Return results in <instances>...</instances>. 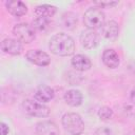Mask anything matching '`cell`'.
Returning a JSON list of instances; mask_svg holds the SVG:
<instances>
[{"mask_svg":"<svg viewBox=\"0 0 135 135\" xmlns=\"http://www.w3.org/2000/svg\"><path fill=\"white\" fill-rule=\"evenodd\" d=\"M50 51L57 56H71L75 51L74 39L64 33L55 34L49 41Z\"/></svg>","mask_w":135,"mask_h":135,"instance_id":"cell-1","label":"cell"},{"mask_svg":"<svg viewBox=\"0 0 135 135\" xmlns=\"http://www.w3.org/2000/svg\"><path fill=\"white\" fill-rule=\"evenodd\" d=\"M64 130L71 135H80L84 131V122L81 116L74 112H68L61 119Z\"/></svg>","mask_w":135,"mask_h":135,"instance_id":"cell-2","label":"cell"},{"mask_svg":"<svg viewBox=\"0 0 135 135\" xmlns=\"http://www.w3.org/2000/svg\"><path fill=\"white\" fill-rule=\"evenodd\" d=\"M105 15L98 6L90 7L83 14V24L90 30L100 28L105 22Z\"/></svg>","mask_w":135,"mask_h":135,"instance_id":"cell-3","label":"cell"},{"mask_svg":"<svg viewBox=\"0 0 135 135\" xmlns=\"http://www.w3.org/2000/svg\"><path fill=\"white\" fill-rule=\"evenodd\" d=\"M22 109L23 111L33 117H39V118H44L47 117L51 113V110L49 107L44 105L41 102L34 101L32 99H25L22 101Z\"/></svg>","mask_w":135,"mask_h":135,"instance_id":"cell-4","label":"cell"},{"mask_svg":"<svg viewBox=\"0 0 135 135\" xmlns=\"http://www.w3.org/2000/svg\"><path fill=\"white\" fill-rule=\"evenodd\" d=\"M13 34L21 43H31L35 39V30L27 23H17L13 27Z\"/></svg>","mask_w":135,"mask_h":135,"instance_id":"cell-5","label":"cell"},{"mask_svg":"<svg viewBox=\"0 0 135 135\" xmlns=\"http://www.w3.org/2000/svg\"><path fill=\"white\" fill-rule=\"evenodd\" d=\"M25 57L30 62L38 66H46L51 63V57L49 54L41 50H30L26 52Z\"/></svg>","mask_w":135,"mask_h":135,"instance_id":"cell-6","label":"cell"},{"mask_svg":"<svg viewBox=\"0 0 135 135\" xmlns=\"http://www.w3.org/2000/svg\"><path fill=\"white\" fill-rule=\"evenodd\" d=\"M80 43L84 49H94L99 43V34L95 30L86 28L80 35Z\"/></svg>","mask_w":135,"mask_h":135,"instance_id":"cell-7","label":"cell"},{"mask_svg":"<svg viewBox=\"0 0 135 135\" xmlns=\"http://www.w3.org/2000/svg\"><path fill=\"white\" fill-rule=\"evenodd\" d=\"M100 34L103 38L110 41H114L117 39L119 35V25L114 20H109L103 23V25L100 27Z\"/></svg>","mask_w":135,"mask_h":135,"instance_id":"cell-8","label":"cell"},{"mask_svg":"<svg viewBox=\"0 0 135 135\" xmlns=\"http://www.w3.org/2000/svg\"><path fill=\"white\" fill-rule=\"evenodd\" d=\"M36 135H59V129L54 121L42 120L36 124Z\"/></svg>","mask_w":135,"mask_h":135,"instance_id":"cell-9","label":"cell"},{"mask_svg":"<svg viewBox=\"0 0 135 135\" xmlns=\"http://www.w3.org/2000/svg\"><path fill=\"white\" fill-rule=\"evenodd\" d=\"M1 50L4 53L11 54V55H20L23 51V45L17 39L6 38V39H3L1 42Z\"/></svg>","mask_w":135,"mask_h":135,"instance_id":"cell-10","label":"cell"},{"mask_svg":"<svg viewBox=\"0 0 135 135\" xmlns=\"http://www.w3.org/2000/svg\"><path fill=\"white\" fill-rule=\"evenodd\" d=\"M7 12L16 17H21L27 13V6L20 0H8L5 2Z\"/></svg>","mask_w":135,"mask_h":135,"instance_id":"cell-11","label":"cell"},{"mask_svg":"<svg viewBox=\"0 0 135 135\" xmlns=\"http://www.w3.org/2000/svg\"><path fill=\"white\" fill-rule=\"evenodd\" d=\"M54 96H55V92L49 85H41L34 93L35 100L39 101L41 103H45V102L51 101L54 98Z\"/></svg>","mask_w":135,"mask_h":135,"instance_id":"cell-12","label":"cell"},{"mask_svg":"<svg viewBox=\"0 0 135 135\" xmlns=\"http://www.w3.org/2000/svg\"><path fill=\"white\" fill-rule=\"evenodd\" d=\"M71 63H72L73 68L79 72L89 71L92 68V62H91L90 58L82 54H77V55L73 56Z\"/></svg>","mask_w":135,"mask_h":135,"instance_id":"cell-13","label":"cell"},{"mask_svg":"<svg viewBox=\"0 0 135 135\" xmlns=\"http://www.w3.org/2000/svg\"><path fill=\"white\" fill-rule=\"evenodd\" d=\"M102 62L104 63L105 66L110 69H116L120 63V59L115 50L107 49L102 53Z\"/></svg>","mask_w":135,"mask_h":135,"instance_id":"cell-14","label":"cell"},{"mask_svg":"<svg viewBox=\"0 0 135 135\" xmlns=\"http://www.w3.org/2000/svg\"><path fill=\"white\" fill-rule=\"evenodd\" d=\"M63 98H64L65 103L69 104L70 107H79L83 100L82 93L76 89H71L66 91L63 95Z\"/></svg>","mask_w":135,"mask_h":135,"instance_id":"cell-15","label":"cell"},{"mask_svg":"<svg viewBox=\"0 0 135 135\" xmlns=\"http://www.w3.org/2000/svg\"><path fill=\"white\" fill-rule=\"evenodd\" d=\"M57 13V7L55 5L51 4H41L35 7V14L38 17H44V18H51Z\"/></svg>","mask_w":135,"mask_h":135,"instance_id":"cell-16","label":"cell"},{"mask_svg":"<svg viewBox=\"0 0 135 135\" xmlns=\"http://www.w3.org/2000/svg\"><path fill=\"white\" fill-rule=\"evenodd\" d=\"M77 15L72 12H65L61 16V24L66 30H74L77 25Z\"/></svg>","mask_w":135,"mask_h":135,"instance_id":"cell-17","label":"cell"},{"mask_svg":"<svg viewBox=\"0 0 135 135\" xmlns=\"http://www.w3.org/2000/svg\"><path fill=\"white\" fill-rule=\"evenodd\" d=\"M50 25H51V20L49 18H44V17H37L32 22L33 28L36 31H39V32L46 31L50 27Z\"/></svg>","mask_w":135,"mask_h":135,"instance_id":"cell-18","label":"cell"},{"mask_svg":"<svg viewBox=\"0 0 135 135\" xmlns=\"http://www.w3.org/2000/svg\"><path fill=\"white\" fill-rule=\"evenodd\" d=\"M98 117L100 120L102 121H110L112 118H113V110L110 108V107H107V105H103L101 107L99 110H98Z\"/></svg>","mask_w":135,"mask_h":135,"instance_id":"cell-19","label":"cell"},{"mask_svg":"<svg viewBox=\"0 0 135 135\" xmlns=\"http://www.w3.org/2000/svg\"><path fill=\"white\" fill-rule=\"evenodd\" d=\"M96 5H98V7H113L115 5L118 4V1H96L95 2Z\"/></svg>","mask_w":135,"mask_h":135,"instance_id":"cell-20","label":"cell"},{"mask_svg":"<svg viewBox=\"0 0 135 135\" xmlns=\"http://www.w3.org/2000/svg\"><path fill=\"white\" fill-rule=\"evenodd\" d=\"M94 135H113L112 131L109 129V128H105V127H101V128H98Z\"/></svg>","mask_w":135,"mask_h":135,"instance_id":"cell-21","label":"cell"},{"mask_svg":"<svg viewBox=\"0 0 135 135\" xmlns=\"http://www.w3.org/2000/svg\"><path fill=\"white\" fill-rule=\"evenodd\" d=\"M0 130H1V135H7L8 132H9V128L6 123L4 122H1L0 123Z\"/></svg>","mask_w":135,"mask_h":135,"instance_id":"cell-22","label":"cell"},{"mask_svg":"<svg viewBox=\"0 0 135 135\" xmlns=\"http://www.w3.org/2000/svg\"><path fill=\"white\" fill-rule=\"evenodd\" d=\"M130 99H131V101H132L133 103H135V86H134V88L132 89V91H131Z\"/></svg>","mask_w":135,"mask_h":135,"instance_id":"cell-23","label":"cell"}]
</instances>
